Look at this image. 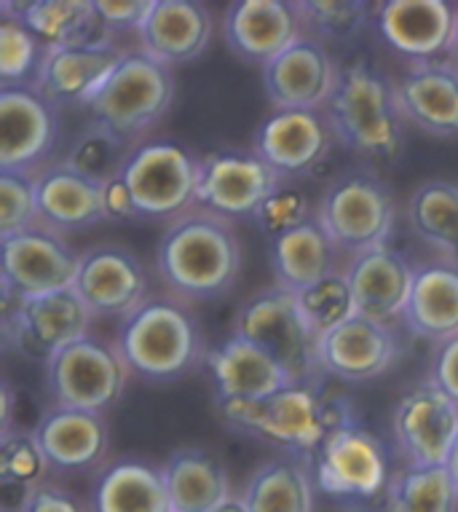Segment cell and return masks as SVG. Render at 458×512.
Returning <instances> with one entry per match:
<instances>
[{
    "instance_id": "1",
    "label": "cell",
    "mask_w": 458,
    "mask_h": 512,
    "mask_svg": "<svg viewBox=\"0 0 458 512\" xmlns=\"http://www.w3.org/2000/svg\"><path fill=\"white\" fill-rule=\"evenodd\" d=\"M156 271L169 295L185 303L231 293L242 271V242L231 220L196 207L161 234Z\"/></svg>"
},
{
    "instance_id": "2",
    "label": "cell",
    "mask_w": 458,
    "mask_h": 512,
    "mask_svg": "<svg viewBox=\"0 0 458 512\" xmlns=\"http://www.w3.org/2000/svg\"><path fill=\"white\" fill-rule=\"evenodd\" d=\"M325 116L335 140L370 161H392L405 148V118L397 102V84L365 57L341 65Z\"/></svg>"
},
{
    "instance_id": "3",
    "label": "cell",
    "mask_w": 458,
    "mask_h": 512,
    "mask_svg": "<svg viewBox=\"0 0 458 512\" xmlns=\"http://www.w3.org/2000/svg\"><path fill=\"white\" fill-rule=\"evenodd\" d=\"M225 421L295 459H314L325 440L349 427V405L322 384H292L258 403L220 405Z\"/></svg>"
},
{
    "instance_id": "4",
    "label": "cell",
    "mask_w": 458,
    "mask_h": 512,
    "mask_svg": "<svg viewBox=\"0 0 458 512\" xmlns=\"http://www.w3.org/2000/svg\"><path fill=\"white\" fill-rule=\"evenodd\" d=\"M116 344L134 376L177 381L204 362V336L191 306L175 295H150L132 317L121 319Z\"/></svg>"
},
{
    "instance_id": "5",
    "label": "cell",
    "mask_w": 458,
    "mask_h": 512,
    "mask_svg": "<svg viewBox=\"0 0 458 512\" xmlns=\"http://www.w3.org/2000/svg\"><path fill=\"white\" fill-rule=\"evenodd\" d=\"M234 336L279 362L295 384H322L319 336L300 314L295 295L271 285L250 295L234 317Z\"/></svg>"
},
{
    "instance_id": "6",
    "label": "cell",
    "mask_w": 458,
    "mask_h": 512,
    "mask_svg": "<svg viewBox=\"0 0 458 512\" xmlns=\"http://www.w3.org/2000/svg\"><path fill=\"white\" fill-rule=\"evenodd\" d=\"M175 102V76L145 51L132 49L105 89L89 105L92 121L134 145L167 116ZM137 148V145H134Z\"/></svg>"
},
{
    "instance_id": "7",
    "label": "cell",
    "mask_w": 458,
    "mask_h": 512,
    "mask_svg": "<svg viewBox=\"0 0 458 512\" xmlns=\"http://www.w3.org/2000/svg\"><path fill=\"white\" fill-rule=\"evenodd\" d=\"M132 376V368L116 341L92 333L65 346L46 365V387L54 405L102 416L124 400Z\"/></svg>"
},
{
    "instance_id": "8",
    "label": "cell",
    "mask_w": 458,
    "mask_h": 512,
    "mask_svg": "<svg viewBox=\"0 0 458 512\" xmlns=\"http://www.w3.org/2000/svg\"><path fill=\"white\" fill-rule=\"evenodd\" d=\"M317 220L346 255L389 244L397 220L392 188L367 169H357L327 185L317 204Z\"/></svg>"
},
{
    "instance_id": "9",
    "label": "cell",
    "mask_w": 458,
    "mask_h": 512,
    "mask_svg": "<svg viewBox=\"0 0 458 512\" xmlns=\"http://www.w3.org/2000/svg\"><path fill=\"white\" fill-rule=\"evenodd\" d=\"M140 220H172L199 207V159L177 143L137 145L121 169Z\"/></svg>"
},
{
    "instance_id": "10",
    "label": "cell",
    "mask_w": 458,
    "mask_h": 512,
    "mask_svg": "<svg viewBox=\"0 0 458 512\" xmlns=\"http://www.w3.org/2000/svg\"><path fill=\"white\" fill-rule=\"evenodd\" d=\"M94 314L84 306L75 290L17 301L14 295H3V333L6 344H14L19 352L49 365V360L65 346L89 336Z\"/></svg>"
},
{
    "instance_id": "11",
    "label": "cell",
    "mask_w": 458,
    "mask_h": 512,
    "mask_svg": "<svg viewBox=\"0 0 458 512\" xmlns=\"http://www.w3.org/2000/svg\"><path fill=\"white\" fill-rule=\"evenodd\" d=\"M0 261L3 295H14L17 301L73 290L81 269V255L65 242V236L43 226L0 236Z\"/></svg>"
},
{
    "instance_id": "12",
    "label": "cell",
    "mask_w": 458,
    "mask_h": 512,
    "mask_svg": "<svg viewBox=\"0 0 458 512\" xmlns=\"http://www.w3.org/2000/svg\"><path fill=\"white\" fill-rule=\"evenodd\" d=\"M314 486L338 499H373L384 494L392 480L384 445L357 424L341 427L327 437L311 459Z\"/></svg>"
},
{
    "instance_id": "13",
    "label": "cell",
    "mask_w": 458,
    "mask_h": 512,
    "mask_svg": "<svg viewBox=\"0 0 458 512\" xmlns=\"http://www.w3.org/2000/svg\"><path fill=\"white\" fill-rule=\"evenodd\" d=\"M282 177L255 151H215L199 159V207L225 220L255 218Z\"/></svg>"
},
{
    "instance_id": "14",
    "label": "cell",
    "mask_w": 458,
    "mask_h": 512,
    "mask_svg": "<svg viewBox=\"0 0 458 512\" xmlns=\"http://www.w3.org/2000/svg\"><path fill=\"white\" fill-rule=\"evenodd\" d=\"M392 432L408 467H445L458 440V403L424 381L402 395Z\"/></svg>"
},
{
    "instance_id": "15",
    "label": "cell",
    "mask_w": 458,
    "mask_h": 512,
    "mask_svg": "<svg viewBox=\"0 0 458 512\" xmlns=\"http://www.w3.org/2000/svg\"><path fill=\"white\" fill-rule=\"evenodd\" d=\"M73 290L94 317L126 319L150 298V274L124 244H97L81 252Z\"/></svg>"
},
{
    "instance_id": "16",
    "label": "cell",
    "mask_w": 458,
    "mask_h": 512,
    "mask_svg": "<svg viewBox=\"0 0 458 512\" xmlns=\"http://www.w3.org/2000/svg\"><path fill=\"white\" fill-rule=\"evenodd\" d=\"M458 6L445 0H386L373 6V30L384 46L413 62H437L453 51Z\"/></svg>"
},
{
    "instance_id": "17",
    "label": "cell",
    "mask_w": 458,
    "mask_h": 512,
    "mask_svg": "<svg viewBox=\"0 0 458 512\" xmlns=\"http://www.w3.org/2000/svg\"><path fill=\"white\" fill-rule=\"evenodd\" d=\"M126 57L129 49L110 38L49 49L43 54L33 86L54 108H89Z\"/></svg>"
},
{
    "instance_id": "18",
    "label": "cell",
    "mask_w": 458,
    "mask_h": 512,
    "mask_svg": "<svg viewBox=\"0 0 458 512\" xmlns=\"http://www.w3.org/2000/svg\"><path fill=\"white\" fill-rule=\"evenodd\" d=\"M338 143L325 110H274L258 126L252 151L282 180L311 175Z\"/></svg>"
},
{
    "instance_id": "19",
    "label": "cell",
    "mask_w": 458,
    "mask_h": 512,
    "mask_svg": "<svg viewBox=\"0 0 458 512\" xmlns=\"http://www.w3.org/2000/svg\"><path fill=\"white\" fill-rule=\"evenodd\" d=\"M57 140V108L33 84L0 86V169H41Z\"/></svg>"
},
{
    "instance_id": "20",
    "label": "cell",
    "mask_w": 458,
    "mask_h": 512,
    "mask_svg": "<svg viewBox=\"0 0 458 512\" xmlns=\"http://www.w3.org/2000/svg\"><path fill=\"white\" fill-rule=\"evenodd\" d=\"M225 46L252 65L274 62L292 43L306 38L300 3L290 0H239L223 17Z\"/></svg>"
},
{
    "instance_id": "21",
    "label": "cell",
    "mask_w": 458,
    "mask_h": 512,
    "mask_svg": "<svg viewBox=\"0 0 458 512\" xmlns=\"http://www.w3.org/2000/svg\"><path fill=\"white\" fill-rule=\"evenodd\" d=\"M341 65L322 41L300 38L263 68V86L276 110H325Z\"/></svg>"
},
{
    "instance_id": "22",
    "label": "cell",
    "mask_w": 458,
    "mask_h": 512,
    "mask_svg": "<svg viewBox=\"0 0 458 512\" xmlns=\"http://www.w3.org/2000/svg\"><path fill=\"white\" fill-rule=\"evenodd\" d=\"M38 226L54 234H78L100 226L105 215V183L84 175L67 159L49 161L35 172Z\"/></svg>"
},
{
    "instance_id": "23",
    "label": "cell",
    "mask_w": 458,
    "mask_h": 512,
    "mask_svg": "<svg viewBox=\"0 0 458 512\" xmlns=\"http://www.w3.org/2000/svg\"><path fill=\"white\" fill-rule=\"evenodd\" d=\"M357 314L381 325H392L405 317L416 266L389 244L354 255L346 266Z\"/></svg>"
},
{
    "instance_id": "24",
    "label": "cell",
    "mask_w": 458,
    "mask_h": 512,
    "mask_svg": "<svg viewBox=\"0 0 458 512\" xmlns=\"http://www.w3.org/2000/svg\"><path fill=\"white\" fill-rule=\"evenodd\" d=\"M400 352V341L394 336L392 325H381L357 314L343 322L341 328L322 336L319 365L325 376L346 384H365L384 376L400 360Z\"/></svg>"
},
{
    "instance_id": "25",
    "label": "cell",
    "mask_w": 458,
    "mask_h": 512,
    "mask_svg": "<svg viewBox=\"0 0 458 512\" xmlns=\"http://www.w3.org/2000/svg\"><path fill=\"white\" fill-rule=\"evenodd\" d=\"M397 84L405 124L426 135L458 137V62H413Z\"/></svg>"
},
{
    "instance_id": "26",
    "label": "cell",
    "mask_w": 458,
    "mask_h": 512,
    "mask_svg": "<svg viewBox=\"0 0 458 512\" xmlns=\"http://www.w3.org/2000/svg\"><path fill=\"white\" fill-rule=\"evenodd\" d=\"M51 470L86 472L108 456L110 427L102 413L51 405L33 427Z\"/></svg>"
},
{
    "instance_id": "27",
    "label": "cell",
    "mask_w": 458,
    "mask_h": 512,
    "mask_svg": "<svg viewBox=\"0 0 458 512\" xmlns=\"http://www.w3.org/2000/svg\"><path fill=\"white\" fill-rule=\"evenodd\" d=\"M212 33V11L199 0H156L137 38L140 51L172 70L196 62L209 49Z\"/></svg>"
},
{
    "instance_id": "28",
    "label": "cell",
    "mask_w": 458,
    "mask_h": 512,
    "mask_svg": "<svg viewBox=\"0 0 458 512\" xmlns=\"http://www.w3.org/2000/svg\"><path fill=\"white\" fill-rule=\"evenodd\" d=\"M204 365L215 384L217 405L258 403L295 384L279 362L239 336L225 338L223 344L207 352Z\"/></svg>"
},
{
    "instance_id": "29",
    "label": "cell",
    "mask_w": 458,
    "mask_h": 512,
    "mask_svg": "<svg viewBox=\"0 0 458 512\" xmlns=\"http://www.w3.org/2000/svg\"><path fill=\"white\" fill-rule=\"evenodd\" d=\"M402 322L413 336L434 346L458 338V263L445 258L418 263Z\"/></svg>"
},
{
    "instance_id": "30",
    "label": "cell",
    "mask_w": 458,
    "mask_h": 512,
    "mask_svg": "<svg viewBox=\"0 0 458 512\" xmlns=\"http://www.w3.org/2000/svg\"><path fill=\"white\" fill-rule=\"evenodd\" d=\"M0 11L19 19L46 51L108 38L97 17L94 0H3Z\"/></svg>"
},
{
    "instance_id": "31",
    "label": "cell",
    "mask_w": 458,
    "mask_h": 512,
    "mask_svg": "<svg viewBox=\"0 0 458 512\" xmlns=\"http://www.w3.org/2000/svg\"><path fill=\"white\" fill-rule=\"evenodd\" d=\"M343 252L327 236L317 215L303 226L292 228L287 234L271 242V271L274 285L287 293H300L306 287L317 285L327 274L338 271V258Z\"/></svg>"
},
{
    "instance_id": "32",
    "label": "cell",
    "mask_w": 458,
    "mask_h": 512,
    "mask_svg": "<svg viewBox=\"0 0 458 512\" xmlns=\"http://www.w3.org/2000/svg\"><path fill=\"white\" fill-rule=\"evenodd\" d=\"M175 512H212L234 496L231 475L215 454L188 445L161 464Z\"/></svg>"
},
{
    "instance_id": "33",
    "label": "cell",
    "mask_w": 458,
    "mask_h": 512,
    "mask_svg": "<svg viewBox=\"0 0 458 512\" xmlns=\"http://www.w3.org/2000/svg\"><path fill=\"white\" fill-rule=\"evenodd\" d=\"M94 512H175L164 470L145 459L113 462L94 486Z\"/></svg>"
},
{
    "instance_id": "34",
    "label": "cell",
    "mask_w": 458,
    "mask_h": 512,
    "mask_svg": "<svg viewBox=\"0 0 458 512\" xmlns=\"http://www.w3.org/2000/svg\"><path fill=\"white\" fill-rule=\"evenodd\" d=\"M242 496L250 512H314V478L295 456L271 459L252 472Z\"/></svg>"
},
{
    "instance_id": "35",
    "label": "cell",
    "mask_w": 458,
    "mask_h": 512,
    "mask_svg": "<svg viewBox=\"0 0 458 512\" xmlns=\"http://www.w3.org/2000/svg\"><path fill=\"white\" fill-rule=\"evenodd\" d=\"M408 220L432 250L458 263V183L426 180L418 185L410 196Z\"/></svg>"
},
{
    "instance_id": "36",
    "label": "cell",
    "mask_w": 458,
    "mask_h": 512,
    "mask_svg": "<svg viewBox=\"0 0 458 512\" xmlns=\"http://www.w3.org/2000/svg\"><path fill=\"white\" fill-rule=\"evenodd\" d=\"M458 486L448 467H405L386 488L384 512H456Z\"/></svg>"
},
{
    "instance_id": "37",
    "label": "cell",
    "mask_w": 458,
    "mask_h": 512,
    "mask_svg": "<svg viewBox=\"0 0 458 512\" xmlns=\"http://www.w3.org/2000/svg\"><path fill=\"white\" fill-rule=\"evenodd\" d=\"M292 295L298 301L300 314L306 317V322L317 333L319 341L327 333H333L335 328H341L343 322L357 317V306H354V295H351L346 269L333 271V274H327L317 285H311Z\"/></svg>"
},
{
    "instance_id": "38",
    "label": "cell",
    "mask_w": 458,
    "mask_h": 512,
    "mask_svg": "<svg viewBox=\"0 0 458 512\" xmlns=\"http://www.w3.org/2000/svg\"><path fill=\"white\" fill-rule=\"evenodd\" d=\"M134 145L124 143L121 137L113 135L110 129L92 121L81 135L75 137L65 159L84 175L108 183L110 177L121 175V169L132 156Z\"/></svg>"
},
{
    "instance_id": "39",
    "label": "cell",
    "mask_w": 458,
    "mask_h": 512,
    "mask_svg": "<svg viewBox=\"0 0 458 512\" xmlns=\"http://www.w3.org/2000/svg\"><path fill=\"white\" fill-rule=\"evenodd\" d=\"M306 38L314 41H351L373 22V6L359 3V0H322L300 3Z\"/></svg>"
},
{
    "instance_id": "40",
    "label": "cell",
    "mask_w": 458,
    "mask_h": 512,
    "mask_svg": "<svg viewBox=\"0 0 458 512\" xmlns=\"http://www.w3.org/2000/svg\"><path fill=\"white\" fill-rule=\"evenodd\" d=\"M46 54L38 38L19 19L0 17V86L33 84Z\"/></svg>"
},
{
    "instance_id": "41",
    "label": "cell",
    "mask_w": 458,
    "mask_h": 512,
    "mask_svg": "<svg viewBox=\"0 0 458 512\" xmlns=\"http://www.w3.org/2000/svg\"><path fill=\"white\" fill-rule=\"evenodd\" d=\"M49 470L51 464L33 429L19 427L9 435H0V483L41 488Z\"/></svg>"
},
{
    "instance_id": "42",
    "label": "cell",
    "mask_w": 458,
    "mask_h": 512,
    "mask_svg": "<svg viewBox=\"0 0 458 512\" xmlns=\"http://www.w3.org/2000/svg\"><path fill=\"white\" fill-rule=\"evenodd\" d=\"M35 172L33 169H0V236H14L38 226Z\"/></svg>"
},
{
    "instance_id": "43",
    "label": "cell",
    "mask_w": 458,
    "mask_h": 512,
    "mask_svg": "<svg viewBox=\"0 0 458 512\" xmlns=\"http://www.w3.org/2000/svg\"><path fill=\"white\" fill-rule=\"evenodd\" d=\"M317 215V210H311L306 194L290 185L287 180L279 183L274 194L268 196L266 202L260 204L258 215H255V223L266 236H271V242L279 239L282 234L292 231V228L303 226L306 220H311Z\"/></svg>"
},
{
    "instance_id": "44",
    "label": "cell",
    "mask_w": 458,
    "mask_h": 512,
    "mask_svg": "<svg viewBox=\"0 0 458 512\" xmlns=\"http://www.w3.org/2000/svg\"><path fill=\"white\" fill-rule=\"evenodd\" d=\"M156 0H94L97 17H100L102 30L113 33H137L148 22Z\"/></svg>"
},
{
    "instance_id": "45",
    "label": "cell",
    "mask_w": 458,
    "mask_h": 512,
    "mask_svg": "<svg viewBox=\"0 0 458 512\" xmlns=\"http://www.w3.org/2000/svg\"><path fill=\"white\" fill-rule=\"evenodd\" d=\"M429 381L458 403V338L434 346L432 362H429Z\"/></svg>"
},
{
    "instance_id": "46",
    "label": "cell",
    "mask_w": 458,
    "mask_h": 512,
    "mask_svg": "<svg viewBox=\"0 0 458 512\" xmlns=\"http://www.w3.org/2000/svg\"><path fill=\"white\" fill-rule=\"evenodd\" d=\"M22 512H89V507L73 491H67L57 483H43Z\"/></svg>"
},
{
    "instance_id": "47",
    "label": "cell",
    "mask_w": 458,
    "mask_h": 512,
    "mask_svg": "<svg viewBox=\"0 0 458 512\" xmlns=\"http://www.w3.org/2000/svg\"><path fill=\"white\" fill-rule=\"evenodd\" d=\"M105 215L113 223H126V220H140L137 218V207L129 194V185L121 175L110 177L105 183Z\"/></svg>"
},
{
    "instance_id": "48",
    "label": "cell",
    "mask_w": 458,
    "mask_h": 512,
    "mask_svg": "<svg viewBox=\"0 0 458 512\" xmlns=\"http://www.w3.org/2000/svg\"><path fill=\"white\" fill-rule=\"evenodd\" d=\"M14 405H17V392L11 387L9 378H3V384H0V408H3L0 435H9V432L17 429V424H14Z\"/></svg>"
},
{
    "instance_id": "49",
    "label": "cell",
    "mask_w": 458,
    "mask_h": 512,
    "mask_svg": "<svg viewBox=\"0 0 458 512\" xmlns=\"http://www.w3.org/2000/svg\"><path fill=\"white\" fill-rule=\"evenodd\" d=\"M212 512H250V507H247V502H244V496L234 494V496H228L217 510Z\"/></svg>"
},
{
    "instance_id": "50",
    "label": "cell",
    "mask_w": 458,
    "mask_h": 512,
    "mask_svg": "<svg viewBox=\"0 0 458 512\" xmlns=\"http://www.w3.org/2000/svg\"><path fill=\"white\" fill-rule=\"evenodd\" d=\"M445 467H448L450 478H453V483L458 486V440H456V445H453V451H450L448 464H445Z\"/></svg>"
},
{
    "instance_id": "51",
    "label": "cell",
    "mask_w": 458,
    "mask_h": 512,
    "mask_svg": "<svg viewBox=\"0 0 458 512\" xmlns=\"http://www.w3.org/2000/svg\"><path fill=\"white\" fill-rule=\"evenodd\" d=\"M450 59L458 62V22H456V35H453V51H450Z\"/></svg>"
},
{
    "instance_id": "52",
    "label": "cell",
    "mask_w": 458,
    "mask_h": 512,
    "mask_svg": "<svg viewBox=\"0 0 458 512\" xmlns=\"http://www.w3.org/2000/svg\"><path fill=\"white\" fill-rule=\"evenodd\" d=\"M346 512H378V510H367V507H346Z\"/></svg>"
}]
</instances>
